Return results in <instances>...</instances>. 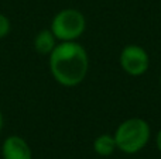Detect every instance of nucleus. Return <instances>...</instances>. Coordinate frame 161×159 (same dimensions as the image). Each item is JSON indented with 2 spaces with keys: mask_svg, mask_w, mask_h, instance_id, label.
<instances>
[{
  "mask_svg": "<svg viewBox=\"0 0 161 159\" xmlns=\"http://www.w3.org/2000/svg\"><path fill=\"white\" fill-rule=\"evenodd\" d=\"M160 86H161V73H160Z\"/></svg>",
  "mask_w": 161,
  "mask_h": 159,
  "instance_id": "11",
  "label": "nucleus"
},
{
  "mask_svg": "<svg viewBox=\"0 0 161 159\" xmlns=\"http://www.w3.org/2000/svg\"><path fill=\"white\" fill-rule=\"evenodd\" d=\"M3 159H33L28 142L20 135H10L2 144Z\"/></svg>",
  "mask_w": 161,
  "mask_h": 159,
  "instance_id": "5",
  "label": "nucleus"
},
{
  "mask_svg": "<svg viewBox=\"0 0 161 159\" xmlns=\"http://www.w3.org/2000/svg\"><path fill=\"white\" fill-rule=\"evenodd\" d=\"M57 44H58V39L55 38L50 28L38 31L37 35L34 37V49L40 55H50L57 47Z\"/></svg>",
  "mask_w": 161,
  "mask_h": 159,
  "instance_id": "6",
  "label": "nucleus"
},
{
  "mask_svg": "<svg viewBox=\"0 0 161 159\" xmlns=\"http://www.w3.org/2000/svg\"><path fill=\"white\" fill-rule=\"evenodd\" d=\"M119 62L122 69L130 76H142L150 68V55L143 47L129 44L120 51Z\"/></svg>",
  "mask_w": 161,
  "mask_h": 159,
  "instance_id": "4",
  "label": "nucleus"
},
{
  "mask_svg": "<svg viewBox=\"0 0 161 159\" xmlns=\"http://www.w3.org/2000/svg\"><path fill=\"white\" fill-rule=\"evenodd\" d=\"M117 149L116 141L112 134H100L93 141V151L99 156H110Z\"/></svg>",
  "mask_w": 161,
  "mask_h": 159,
  "instance_id": "7",
  "label": "nucleus"
},
{
  "mask_svg": "<svg viewBox=\"0 0 161 159\" xmlns=\"http://www.w3.org/2000/svg\"><path fill=\"white\" fill-rule=\"evenodd\" d=\"M11 31V23L7 16L0 13V39L6 38Z\"/></svg>",
  "mask_w": 161,
  "mask_h": 159,
  "instance_id": "8",
  "label": "nucleus"
},
{
  "mask_svg": "<svg viewBox=\"0 0 161 159\" xmlns=\"http://www.w3.org/2000/svg\"><path fill=\"white\" fill-rule=\"evenodd\" d=\"M120 152L134 155L144 149L151 138V127L144 118L131 117L122 121L113 134Z\"/></svg>",
  "mask_w": 161,
  "mask_h": 159,
  "instance_id": "2",
  "label": "nucleus"
},
{
  "mask_svg": "<svg viewBox=\"0 0 161 159\" xmlns=\"http://www.w3.org/2000/svg\"><path fill=\"white\" fill-rule=\"evenodd\" d=\"M156 146L161 154V128L158 130V132H157V135H156Z\"/></svg>",
  "mask_w": 161,
  "mask_h": 159,
  "instance_id": "9",
  "label": "nucleus"
},
{
  "mask_svg": "<svg viewBox=\"0 0 161 159\" xmlns=\"http://www.w3.org/2000/svg\"><path fill=\"white\" fill-rule=\"evenodd\" d=\"M48 56L50 72L58 85L75 87L85 80L89 70V56L78 41L58 42Z\"/></svg>",
  "mask_w": 161,
  "mask_h": 159,
  "instance_id": "1",
  "label": "nucleus"
},
{
  "mask_svg": "<svg viewBox=\"0 0 161 159\" xmlns=\"http://www.w3.org/2000/svg\"><path fill=\"white\" fill-rule=\"evenodd\" d=\"M50 30L58 42L78 41L86 30V18L78 8H62L53 17Z\"/></svg>",
  "mask_w": 161,
  "mask_h": 159,
  "instance_id": "3",
  "label": "nucleus"
},
{
  "mask_svg": "<svg viewBox=\"0 0 161 159\" xmlns=\"http://www.w3.org/2000/svg\"><path fill=\"white\" fill-rule=\"evenodd\" d=\"M3 126H4V118H3L2 110H0V132H2V130H3Z\"/></svg>",
  "mask_w": 161,
  "mask_h": 159,
  "instance_id": "10",
  "label": "nucleus"
}]
</instances>
